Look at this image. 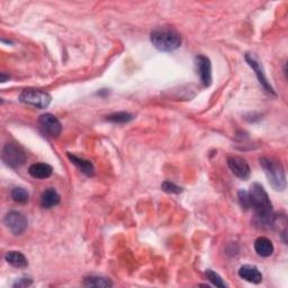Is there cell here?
<instances>
[{"label": "cell", "mask_w": 288, "mask_h": 288, "mask_svg": "<svg viewBox=\"0 0 288 288\" xmlns=\"http://www.w3.org/2000/svg\"><path fill=\"white\" fill-rule=\"evenodd\" d=\"M250 208L254 209L256 223L262 228H270L275 223V214L268 194L260 184L251 185L248 192Z\"/></svg>", "instance_id": "1"}, {"label": "cell", "mask_w": 288, "mask_h": 288, "mask_svg": "<svg viewBox=\"0 0 288 288\" xmlns=\"http://www.w3.org/2000/svg\"><path fill=\"white\" fill-rule=\"evenodd\" d=\"M151 43L161 52H172L182 45V36L176 29L160 27L151 33Z\"/></svg>", "instance_id": "2"}, {"label": "cell", "mask_w": 288, "mask_h": 288, "mask_svg": "<svg viewBox=\"0 0 288 288\" xmlns=\"http://www.w3.org/2000/svg\"><path fill=\"white\" fill-rule=\"evenodd\" d=\"M260 166L264 169L271 187L277 192H282L286 188V174L280 161H275L272 159L261 158Z\"/></svg>", "instance_id": "3"}, {"label": "cell", "mask_w": 288, "mask_h": 288, "mask_svg": "<svg viewBox=\"0 0 288 288\" xmlns=\"http://www.w3.org/2000/svg\"><path fill=\"white\" fill-rule=\"evenodd\" d=\"M52 100V97L46 91L38 89H25L19 95V101L23 104L33 106L40 110L48 108Z\"/></svg>", "instance_id": "4"}, {"label": "cell", "mask_w": 288, "mask_h": 288, "mask_svg": "<svg viewBox=\"0 0 288 288\" xmlns=\"http://www.w3.org/2000/svg\"><path fill=\"white\" fill-rule=\"evenodd\" d=\"M3 161L10 168H19L26 161V153L14 143H7L3 149Z\"/></svg>", "instance_id": "5"}, {"label": "cell", "mask_w": 288, "mask_h": 288, "mask_svg": "<svg viewBox=\"0 0 288 288\" xmlns=\"http://www.w3.org/2000/svg\"><path fill=\"white\" fill-rule=\"evenodd\" d=\"M4 222L10 230V232L15 235L23 234L28 225V221L25 218V215L17 212V210H12V212L7 213L4 219Z\"/></svg>", "instance_id": "6"}, {"label": "cell", "mask_w": 288, "mask_h": 288, "mask_svg": "<svg viewBox=\"0 0 288 288\" xmlns=\"http://www.w3.org/2000/svg\"><path fill=\"white\" fill-rule=\"evenodd\" d=\"M245 61L248 62V64L251 66L252 70H254L256 72V76H257V78H258L259 82H260V85L264 87L265 90L268 92V94L272 95V96H275L276 97V92L274 90V88H272L271 85H270V82L268 81V79H267V77H266V74H265V70H264V66H262V64L259 62V60L256 58L255 55H252L250 53H246L245 54Z\"/></svg>", "instance_id": "7"}, {"label": "cell", "mask_w": 288, "mask_h": 288, "mask_svg": "<svg viewBox=\"0 0 288 288\" xmlns=\"http://www.w3.org/2000/svg\"><path fill=\"white\" fill-rule=\"evenodd\" d=\"M195 65L203 86L209 87L212 85V64L209 59L205 55H197L195 58Z\"/></svg>", "instance_id": "8"}, {"label": "cell", "mask_w": 288, "mask_h": 288, "mask_svg": "<svg viewBox=\"0 0 288 288\" xmlns=\"http://www.w3.org/2000/svg\"><path fill=\"white\" fill-rule=\"evenodd\" d=\"M39 123L42 130L51 137H58L62 131V125H61L60 121L54 115L50 114H43L40 117Z\"/></svg>", "instance_id": "9"}, {"label": "cell", "mask_w": 288, "mask_h": 288, "mask_svg": "<svg viewBox=\"0 0 288 288\" xmlns=\"http://www.w3.org/2000/svg\"><path fill=\"white\" fill-rule=\"evenodd\" d=\"M228 166L231 169V171L242 180H246L250 177V166L243 158L241 157H229L228 158Z\"/></svg>", "instance_id": "10"}, {"label": "cell", "mask_w": 288, "mask_h": 288, "mask_svg": "<svg viewBox=\"0 0 288 288\" xmlns=\"http://www.w3.org/2000/svg\"><path fill=\"white\" fill-rule=\"evenodd\" d=\"M239 276L242 279L252 282V284H259L262 281V274L260 270L252 265H244L240 267Z\"/></svg>", "instance_id": "11"}, {"label": "cell", "mask_w": 288, "mask_h": 288, "mask_svg": "<svg viewBox=\"0 0 288 288\" xmlns=\"http://www.w3.org/2000/svg\"><path fill=\"white\" fill-rule=\"evenodd\" d=\"M255 250L258 256L264 257V258H268V257L274 254L275 248L274 244H272V242L268 238L260 236V238L255 241Z\"/></svg>", "instance_id": "12"}, {"label": "cell", "mask_w": 288, "mask_h": 288, "mask_svg": "<svg viewBox=\"0 0 288 288\" xmlns=\"http://www.w3.org/2000/svg\"><path fill=\"white\" fill-rule=\"evenodd\" d=\"M53 168L48 163H34L28 168V173L36 179H46L51 177Z\"/></svg>", "instance_id": "13"}, {"label": "cell", "mask_w": 288, "mask_h": 288, "mask_svg": "<svg viewBox=\"0 0 288 288\" xmlns=\"http://www.w3.org/2000/svg\"><path fill=\"white\" fill-rule=\"evenodd\" d=\"M68 158H69V160L79 169V170H81L85 174H87V176L92 177L95 174V167L89 160H85V159L77 157L75 156V154H71V153H68Z\"/></svg>", "instance_id": "14"}, {"label": "cell", "mask_w": 288, "mask_h": 288, "mask_svg": "<svg viewBox=\"0 0 288 288\" xmlns=\"http://www.w3.org/2000/svg\"><path fill=\"white\" fill-rule=\"evenodd\" d=\"M60 200L61 198L58 192L53 188H49L42 194V197H41V205H42V207L49 209L56 206V205H59Z\"/></svg>", "instance_id": "15"}, {"label": "cell", "mask_w": 288, "mask_h": 288, "mask_svg": "<svg viewBox=\"0 0 288 288\" xmlns=\"http://www.w3.org/2000/svg\"><path fill=\"white\" fill-rule=\"evenodd\" d=\"M5 259L8 262L9 265H12L15 268H26L28 266V261L22 252L19 251H9L5 256Z\"/></svg>", "instance_id": "16"}, {"label": "cell", "mask_w": 288, "mask_h": 288, "mask_svg": "<svg viewBox=\"0 0 288 288\" xmlns=\"http://www.w3.org/2000/svg\"><path fill=\"white\" fill-rule=\"evenodd\" d=\"M84 286L86 287H112L113 282L104 278V277H98V276H90L86 277L84 279Z\"/></svg>", "instance_id": "17"}, {"label": "cell", "mask_w": 288, "mask_h": 288, "mask_svg": "<svg viewBox=\"0 0 288 288\" xmlns=\"http://www.w3.org/2000/svg\"><path fill=\"white\" fill-rule=\"evenodd\" d=\"M12 198L14 202L18 204H26L29 199V194L26 189L22 187H16L12 190Z\"/></svg>", "instance_id": "18"}, {"label": "cell", "mask_w": 288, "mask_h": 288, "mask_svg": "<svg viewBox=\"0 0 288 288\" xmlns=\"http://www.w3.org/2000/svg\"><path fill=\"white\" fill-rule=\"evenodd\" d=\"M133 115L130 113L125 112H120V113H114V114H111L107 116V121H110L112 123H128L133 120Z\"/></svg>", "instance_id": "19"}, {"label": "cell", "mask_w": 288, "mask_h": 288, "mask_svg": "<svg viewBox=\"0 0 288 288\" xmlns=\"http://www.w3.org/2000/svg\"><path fill=\"white\" fill-rule=\"evenodd\" d=\"M205 275H206L207 279L212 282L213 285H215L216 287H221V288H225L228 287V285L225 284L224 280L222 279V277H221L219 274H216L215 271L207 269L206 272H205Z\"/></svg>", "instance_id": "20"}, {"label": "cell", "mask_w": 288, "mask_h": 288, "mask_svg": "<svg viewBox=\"0 0 288 288\" xmlns=\"http://www.w3.org/2000/svg\"><path fill=\"white\" fill-rule=\"evenodd\" d=\"M161 189L163 190V192H166L168 194H176V195L182 194L184 190L182 187H179L176 184L170 183V182H163L161 184Z\"/></svg>", "instance_id": "21"}, {"label": "cell", "mask_w": 288, "mask_h": 288, "mask_svg": "<svg viewBox=\"0 0 288 288\" xmlns=\"http://www.w3.org/2000/svg\"><path fill=\"white\" fill-rule=\"evenodd\" d=\"M239 203H240L241 207H242V208H244V209L250 208L248 192H245V190H240V192H239Z\"/></svg>", "instance_id": "22"}, {"label": "cell", "mask_w": 288, "mask_h": 288, "mask_svg": "<svg viewBox=\"0 0 288 288\" xmlns=\"http://www.w3.org/2000/svg\"><path fill=\"white\" fill-rule=\"evenodd\" d=\"M33 284V280L29 278V277H22V278H19L16 280V282H14L13 287H28Z\"/></svg>", "instance_id": "23"}, {"label": "cell", "mask_w": 288, "mask_h": 288, "mask_svg": "<svg viewBox=\"0 0 288 288\" xmlns=\"http://www.w3.org/2000/svg\"><path fill=\"white\" fill-rule=\"evenodd\" d=\"M6 80H9V76L6 77V76H5V74H2V76H0V81H2L4 84V82H6Z\"/></svg>", "instance_id": "24"}]
</instances>
